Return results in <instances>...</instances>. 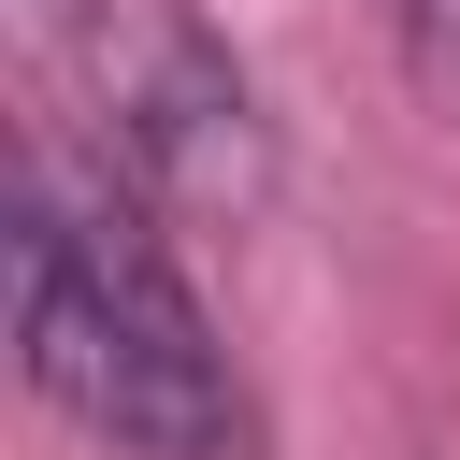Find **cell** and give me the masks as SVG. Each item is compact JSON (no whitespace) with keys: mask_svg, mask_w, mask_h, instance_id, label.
<instances>
[{"mask_svg":"<svg viewBox=\"0 0 460 460\" xmlns=\"http://www.w3.org/2000/svg\"><path fill=\"white\" fill-rule=\"evenodd\" d=\"M72 14H86V0H29V29H72Z\"/></svg>","mask_w":460,"mask_h":460,"instance_id":"277c9868","label":"cell"},{"mask_svg":"<svg viewBox=\"0 0 460 460\" xmlns=\"http://www.w3.org/2000/svg\"><path fill=\"white\" fill-rule=\"evenodd\" d=\"M388 29H402V58H417V86L460 101V0H388Z\"/></svg>","mask_w":460,"mask_h":460,"instance_id":"3957f363","label":"cell"},{"mask_svg":"<svg viewBox=\"0 0 460 460\" xmlns=\"http://www.w3.org/2000/svg\"><path fill=\"white\" fill-rule=\"evenodd\" d=\"M0 244H14V359L72 431H101L115 460H273L259 388L230 374L144 187L14 172Z\"/></svg>","mask_w":460,"mask_h":460,"instance_id":"6da1fadb","label":"cell"},{"mask_svg":"<svg viewBox=\"0 0 460 460\" xmlns=\"http://www.w3.org/2000/svg\"><path fill=\"white\" fill-rule=\"evenodd\" d=\"M115 144H129V187L201 216V230H244L273 201V115H259V86L201 29H158L115 72Z\"/></svg>","mask_w":460,"mask_h":460,"instance_id":"7a4b0ae2","label":"cell"}]
</instances>
